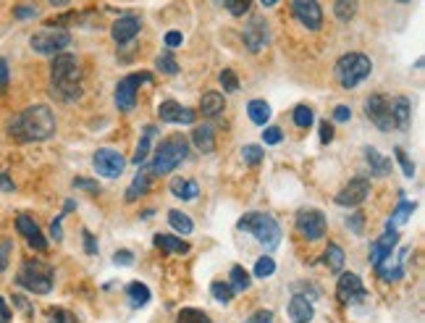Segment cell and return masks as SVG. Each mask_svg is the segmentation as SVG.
I'll use <instances>...</instances> for the list:
<instances>
[{
    "label": "cell",
    "instance_id": "1",
    "mask_svg": "<svg viewBox=\"0 0 425 323\" xmlns=\"http://www.w3.org/2000/svg\"><path fill=\"white\" fill-rule=\"evenodd\" d=\"M8 134L16 142H42L55 134V113L50 105H30L27 111L16 113L8 124Z\"/></svg>",
    "mask_w": 425,
    "mask_h": 323
},
{
    "label": "cell",
    "instance_id": "2",
    "mask_svg": "<svg viewBox=\"0 0 425 323\" xmlns=\"http://www.w3.org/2000/svg\"><path fill=\"white\" fill-rule=\"evenodd\" d=\"M50 84H53V95L63 103L77 100L81 95V66L77 55L69 53H58L53 63H50Z\"/></svg>",
    "mask_w": 425,
    "mask_h": 323
},
{
    "label": "cell",
    "instance_id": "3",
    "mask_svg": "<svg viewBox=\"0 0 425 323\" xmlns=\"http://www.w3.org/2000/svg\"><path fill=\"white\" fill-rule=\"evenodd\" d=\"M187 155H189L187 137L184 134H171V137H166V140L160 142V147L155 150V158H152V163H150L148 169L152 176H163V173L174 171Z\"/></svg>",
    "mask_w": 425,
    "mask_h": 323
},
{
    "label": "cell",
    "instance_id": "4",
    "mask_svg": "<svg viewBox=\"0 0 425 323\" xmlns=\"http://www.w3.org/2000/svg\"><path fill=\"white\" fill-rule=\"evenodd\" d=\"M239 229L249 232L257 242L266 247L268 253H273L281 242V226L270 213H247L239 218Z\"/></svg>",
    "mask_w": 425,
    "mask_h": 323
},
{
    "label": "cell",
    "instance_id": "5",
    "mask_svg": "<svg viewBox=\"0 0 425 323\" xmlns=\"http://www.w3.org/2000/svg\"><path fill=\"white\" fill-rule=\"evenodd\" d=\"M373 71V63L367 58L365 53H346L336 61V79L341 87L352 90L360 81H365Z\"/></svg>",
    "mask_w": 425,
    "mask_h": 323
},
{
    "label": "cell",
    "instance_id": "6",
    "mask_svg": "<svg viewBox=\"0 0 425 323\" xmlns=\"http://www.w3.org/2000/svg\"><path fill=\"white\" fill-rule=\"evenodd\" d=\"M16 284L32 294H50L53 289V268L42 261H24L16 276Z\"/></svg>",
    "mask_w": 425,
    "mask_h": 323
},
{
    "label": "cell",
    "instance_id": "7",
    "mask_svg": "<svg viewBox=\"0 0 425 323\" xmlns=\"http://www.w3.org/2000/svg\"><path fill=\"white\" fill-rule=\"evenodd\" d=\"M30 42L32 51L40 53V55H58V53H63L71 45V34L63 27L50 24V27H42L40 32H34Z\"/></svg>",
    "mask_w": 425,
    "mask_h": 323
},
{
    "label": "cell",
    "instance_id": "8",
    "mask_svg": "<svg viewBox=\"0 0 425 323\" xmlns=\"http://www.w3.org/2000/svg\"><path fill=\"white\" fill-rule=\"evenodd\" d=\"M139 81H152V74L139 71V74H131V77H126V79H121L119 84H116V105H119V111H124V113L134 111Z\"/></svg>",
    "mask_w": 425,
    "mask_h": 323
},
{
    "label": "cell",
    "instance_id": "9",
    "mask_svg": "<svg viewBox=\"0 0 425 323\" xmlns=\"http://www.w3.org/2000/svg\"><path fill=\"white\" fill-rule=\"evenodd\" d=\"M365 116L370 121L376 124L381 131H388L394 126V119H391V100L386 98L384 92H376L365 100Z\"/></svg>",
    "mask_w": 425,
    "mask_h": 323
},
{
    "label": "cell",
    "instance_id": "10",
    "mask_svg": "<svg viewBox=\"0 0 425 323\" xmlns=\"http://www.w3.org/2000/svg\"><path fill=\"white\" fill-rule=\"evenodd\" d=\"M297 232L305 237L307 242H318L326 234V216L315 208H305L297 213Z\"/></svg>",
    "mask_w": 425,
    "mask_h": 323
},
{
    "label": "cell",
    "instance_id": "11",
    "mask_svg": "<svg viewBox=\"0 0 425 323\" xmlns=\"http://www.w3.org/2000/svg\"><path fill=\"white\" fill-rule=\"evenodd\" d=\"M95 169H98L100 176H105V179H119L124 169H126V158L121 155L119 150H113V147H103V150L95 152Z\"/></svg>",
    "mask_w": 425,
    "mask_h": 323
},
{
    "label": "cell",
    "instance_id": "12",
    "mask_svg": "<svg viewBox=\"0 0 425 323\" xmlns=\"http://www.w3.org/2000/svg\"><path fill=\"white\" fill-rule=\"evenodd\" d=\"M336 297L341 305H357L362 303L367 297L365 286H362V282H360V276L352 271H346L339 276V284H336Z\"/></svg>",
    "mask_w": 425,
    "mask_h": 323
},
{
    "label": "cell",
    "instance_id": "13",
    "mask_svg": "<svg viewBox=\"0 0 425 323\" xmlns=\"http://www.w3.org/2000/svg\"><path fill=\"white\" fill-rule=\"evenodd\" d=\"M292 11L297 21H302L307 29L318 32L323 27V11L318 6V0H292Z\"/></svg>",
    "mask_w": 425,
    "mask_h": 323
},
{
    "label": "cell",
    "instance_id": "14",
    "mask_svg": "<svg viewBox=\"0 0 425 323\" xmlns=\"http://www.w3.org/2000/svg\"><path fill=\"white\" fill-rule=\"evenodd\" d=\"M367 195H370V182L362 179V176H357L349 184H344V190L336 195V202L344 205V208H357V205H362L367 200Z\"/></svg>",
    "mask_w": 425,
    "mask_h": 323
},
{
    "label": "cell",
    "instance_id": "15",
    "mask_svg": "<svg viewBox=\"0 0 425 323\" xmlns=\"http://www.w3.org/2000/svg\"><path fill=\"white\" fill-rule=\"evenodd\" d=\"M16 232L27 239V244H30L32 250H37V253H45V250H48V239H45V234L40 232V226H37L34 218L19 216V218H16Z\"/></svg>",
    "mask_w": 425,
    "mask_h": 323
},
{
    "label": "cell",
    "instance_id": "16",
    "mask_svg": "<svg viewBox=\"0 0 425 323\" xmlns=\"http://www.w3.org/2000/svg\"><path fill=\"white\" fill-rule=\"evenodd\" d=\"M244 45H247L249 53H260L268 45V24L260 16H252L244 27Z\"/></svg>",
    "mask_w": 425,
    "mask_h": 323
},
{
    "label": "cell",
    "instance_id": "17",
    "mask_svg": "<svg viewBox=\"0 0 425 323\" xmlns=\"http://www.w3.org/2000/svg\"><path fill=\"white\" fill-rule=\"evenodd\" d=\"M396 244H399V232H394V229H388L384 237H378L376 242L370 244V265L378 268L388 255L394 253Z\"/></svg>",
    "mask_w": 425,
    "mask_h": 323
},
{
    "label": "cell",
    "instance_id": "18",
    "mask_svg": "<svg viewBox=\"0 0 425 323\" xmlns=\"http://www.w3.org/2000/svg\"><path fill=\"white\" fill-rule=\"evenodd\" d=\"M158 116H160V121H166V124H195V119H197L192 108H184V105H178L176 100L160 103Z\"/></svg>",
    "mask_w": 425,
    "mask_h": 323
},
{
    "label": "cell",
    "instance_id": "19",
    "mask_svg": "<svg viewBox=\"0 0 425 323\" xmlns=\"http://www.w3.org/2000/svg\"><path fill=\"white\" fill-rule=\"evenodd\" d=\"M394 253H396L394 263L386 258V261L376 268L378 276H381V282H399V279L405 276V258H407L410 250H394Z\"/></svg>",
    "mask_w": 425,
    "mask_h": 323
},
{
    "label": "cell",
    "instance_id": "20",
    "mask_svg": "<svg viewBox=\"0 0 425 323\" xmlns=\"http://www.w3.org/2000/svg\"><path fill=\"white\" fill-rule=\"evenodd\" d=\"M139 27H142V21H139L137 16H121V19H116L110 34H113V40L119 42V45H124V42L134 40V34L139 32Z\"/></svg>",
    "mask_w": 425,
    "mask_h": 323
},
{
    "label": "cell",
    "instance_id": "21",
    "mask_svg": "<svg viewBox=\"0 0 425 323\" xmlns=\"http://www.w3.org/2000/svg\"><path fill=\"white\" fill-rule=\"evenodd\" d=\"M313 315H315L313 303L307 300L305 294H294V297L289 300V318H292V323H310Z\"/></svg>",
    "mask_w": 425,
    "mask_h": 323
},
{
    "label": "cell",
    "instance_id": "22",
    "mask_svg": "<svg viewBox=\"0 0 425 323\" xmlns=\"http://www.w3.org/2000/svg\"><path fill=\"white\" fill-rule=\"evenodd\" d=\"M410 116H412V103L405 95H399L391 100V119H394L396 129H407L410 126Z\"/></svg>",
    "mask_w": 425,
    "mask_h": 323
},
{
    "label": "cell",
    "instance_id": "23",
    "mask_svg": "<svg viewBox=\"0 0 425 323\" xmlns=\"http://www.w3.org/2000/svg\"><path fill=\"white\" fill-rule=\"evenodd\" d=\"M192 142L200 152H213L216 150V131L210 124H202V126H195L192 131Z\"/></svg>",
    "mask_w": 425,
    "mask_h": 323
},
{
    "label": "cell",
    "instance_id": "24",
    "mask_svg": "<svg viewBox=\"0 0 425 323\" xmlns=\"http://www.w3.org/2000/svg\"><path fill=\"white\" fill-rule=\"evenodd\" d=\"M223 105H226V100H223L221 92H205L202 100H200V111H202L205 119H216V116L223 113Z\"/></svg>",
    "mask_w": 425,
    "mask_h": 323
},
{
    "label": "cell",
    "instance_id": "25",
    "mask_svg": "<svg viewBox=\"0 0 425 323\" xmlns=\"http://www.w3.org/2000/svg\"><path fill=\"white\" fill-rule=\"evenodd\" d=\"M150 176H152V173L148 171V166H139V173L134 176V182H131V187H129V192H126V200H129V202H134L137 197L148 195V190H150Z\"/></svg>",
    "mask_w": 425,
    "mask_h": 323
},
{
    "label": "cell",
    "instance_id": "26",
    "mask_svg": "<svg viewBox=\"0 0 425 323\" xmlns=\"http://www.w3.org/2000/svg\"><path fill=\"white\" fill-rule=\"evenodd\" d=\"M150 286L148 284H142V282H131L126 286V300L131 308H145V305L150 303Z\"/></svg>",
    "mask_w": 425,
    "mask_h": 323
},
{
    "label": "cell",
    "instance_id": "27",
    "mask_svg": "<svg viewBox=\"0 0 425 323\" xmlns=\"http://www.w3.org/2000/svg\"><path fill=\"white\" fill-rule=\"evenodd\" d=\"M155 247H160L163 253H171V255H187L189 253V242L176 239V237H169V234H158V237H155Z\"/></svg>",
    "mask_w": 425,
    "mask_h": 323
},
{
    "label": "cell",
    "instance_id": "28",
    "mask_svg": "<svg viewBox=\"0 0 425 323\" xmlns=\"http://www.w3.org/2000/svg\"><path fill=\"white\" fill-rule=\"evenodd\" d=\"M365 161H367V166H370V171L376 173V176H388V171H391V161L384 158L376 147H365Z\"/></svg>",
    "mask_w": 425,
    "mask_h": 323
},
{
    "label": "cell",
    "instance_id": "29",
    "mask_svg": "<svg viewBox=\"0 0 425 323\" xmlns=\"http://www.w3.org/2000/svg\"><path fill=\"white\" fill-rule=\"evenodd\" d=\"M344 261H346L344 250H341L336 242H328L326 253H323V263L328 265V271L341 273V268H344Z\"/></svg>",
    "mask_w": 425,
    "mask_h": 323
},
{
    "label": "cell",
    "instance_id": "30",
    "mask_svg": "<svg viewBox=\"0 0 425 323\" xmlns=\"http://www.w3.org/2000/svg\"><path fill=\"white\" fill-rule=\"evenodd\" d=\"M155 137H158V129H155V126H145V134H142V142H139L137 152H134V158H131V161L137 163V166H142V163L148 161L150 150H152V140H155Z\"/></svg>",
    "mask_w": 425,
    "mask_h": 323
},
{
    "label": "cell",
    "instance_id": "31",
    "mask_svg": "<svg viewBox=\"0 0 425 323\" xmlns=\"http://www.w3.org/2000/svg\"><path fill=\"white\" fill-rule=\"evenodd\" d=\"M171 192L181 197V200H195L197 197V182H189V179H181V176H174L171 179Z\"/></svg>",
    "mask_w": 425,
    "mask_h": 323
},
{
    "label": "cell",
    "instance_id": "32",
    "mask_svg": "<svg viewBox=\"0 0 425 323\" xmlns=\"http://www.w3.org/2000/svg\"><path fill=\"white\" fill-rule=\"evenodd\" d=\"M247 113L257 126H266V124L270 121V105H268L266 100H252L247 105Z\"/></svg>",
    "mask_w": 425,
    "mask_h": 323
},
{
    "label": "cell",
    "instance_id": "33",
    "mask_svg": "<svg viewBox=\"0 0 425 323\" xmlns=\"http://www.w3.org/2000/svg\"><path fill=\"white\" fill-rule=\"evenodd\" d=\"M231 289H234V294L237 292H247L249 289V273L242 268V265H234L231 268V284H228Z\"/></svg>",
    "mask_w": 425,
    "mask_h": 323
},
{
    "label": "cell",
    "instance_id": "34",
    "mask_svg": "<svg viewBox=\"0 0 425 323\" xmlns=\"http://www.w3.org/2000/svg\"><path fill=\"white\" fill-rule=\"evenodd\" d=\"M169 223H171V229H176V232H181V234H189L192 229H195L192 218H189L187 213H181V211H171L169 213Z\"/></svg>",
    "mask_w": 425,
    "mask_h": 323
},
{
    "label": "cell",
    "instance_id": "35",
    "mask_svg": "<svg viewBox=\"0 0 425 323\" xmlns=\"http://www.w3.org/2000/svg\"><path fill=\"white\" fill-rule=\"evenodd\" d=\"M412 211H415V202H410V200L399 202V205H396V211H394V216H391V221H388V229H394L396 223H407V221H410Z\"/></svg>",
    "mask_w": 425,
    "mask_h": 323
},
{
    "label": "cell",
    "instance_id": "36",
    "mask_svg": "<svg viewBox=\"0 0 425 323\" xmlns=\"http://www.w3.org/2000/svg\"><path fill=\"white\" fill-rule=\"evenodd\" d=\"M334 13L339 21H352L357 16V0H336Z\"/></svg>",
    "mask_w": 425,
    "mask_h": 323
},
{
    "label": "cell",
    "instance_id": "37",
    "mask_svg": "<svg viewBox=\"0 0 425 323\" xmlns=\"http://www.w3.org/2000/svg\"><path fill=\"white\" fill-rule=\"evenodd\" d=\"M176 323H213L208 313L202 310H195V308H184L181 313L176 315Z\"/></svg>",
    "mask_w": 425,
    "mask_h": 323
},
{
    "label": "cell",
    "instance_id": "38",
    "mask_svg": "<svg viewBox=\"0 0 425 323\" xmlns=\"http://www.w3.org/2000/svg\"><path fill=\"white\" fill-rule=\"evenodd\" d=\"M273 271H276V261H273L270 255L257 258V263H255V276H257V279H268V276H273Z\"/></svg>",
    "mask_w": 425,
    "mask_h": 323
},
{
    "label": "cell",
    "instance_id": "39",
    "mask_svg": "<svg viewBox=\"0 0 425 323\" xmlns=\"http://www.w3.org/2000/svg\"><path fill=\"white\" fill-rule=\"evenodd\" d=\"M210 292H213V297H216L218 303H231V300H234V289H231L228 284H223V282L210 284Z\"/></svg>",
    "mask_w": 425,
    "mask_h": 323
},
{
    "label": "cell",
    "instance_id": "40",
    "mask_svg": "<svg viewBox=\"0 0 425 323\" xmlns=\"http://www.w3.org/2000/svg\"><path fill=\"white\" fill-rule=\"evenodd\" d=\"M313 108L310 105H297L294 108V124H297L299 129H307V126H313Z\"/></svg>",
    "mask_w": 425,
    "mask_h": 323
},
{
    "label": "cell",
    "instance_id": "41",
    "mask_svg": "<svg viewBox=\"0 0 425 323\" xmlns=\"http://www.w3.org/2000/svg\"><path fill=\"white\" fill-rule=\"evenodd\" d=\"M155 66H158V71H163V74H178V63H176V58L171 55V53H163V55H158L155 58Z\"/></svg>",
    "mask_w": 425,
    "mask_h": 323
},
{
    "label": "cell",
    "instance_id": "42",
    "mask_svg": "<svg viewBox=\"0 0 425 323\" xmlns=\"http://www.w3.org/2000/svg\"><path fill=\"white\" fill-rule=\"evenodd\" d=\"M242 158H244L249 166H260V161H263V147H257V145H244V147H242Z\"/></svg>",
    "mask_w": 425,
    "mask_h": 323
},
{
    "label": "cell",
    "instance_id": "43",
    "mask_svg": "<svg viewBox=\"0 0 425 323\" xmlns=\"http://www.w3.org/2000/svg\"><path fill=\"white\" fill-rule=\"evenodd\" d=\"M394 155H396V161H399V166H402V171H405L407 179H412V176H415V163L407 158V152L402 150V147H396Z\"/></svg>",
    "mask_w": 425,
    "mask_h": 323
},
{
    "label": "cell",
    "instance_id": "44",
    "mask_svg": "<svg viewBox=\"0 0 425 323\" xmlns=\"http://www.w3.org/2000/svg\"><path fill=\"white\" fill-rule=\"evenodd\" d=\"M249 3H252V0H223V6L228 8L231 16H244L249 11Z\"/></svg>",
    "mask_w": 425,
    "mask_h": 323
},
{
    "label": "cell",
    "instance_id": "45",
    "mask_svg": "<svg viewBox=\"0 0 425 323\" xmlns=\"http://www.w3.org/2000/svg\"><path fill=\"white\" fill-rule=\"evenodd\" d=\"M221 84H223V90H226V92H237L239 90L237 74H234L231 69H223V71H221Z\"/></svg>",
    "mask_w": 425,
    "mask_h": 323
},
{
    "label": "cell",
    "instance_id": "46",
    "mask_svg": "<svg viewBox=\"0 0 425 323\" xmlns=\"http://www.w3.org/2000/svg\"><path fill=\"white\" fill-rule=\"evenodd\" d=\"M50 323H79V321L69 310H50Z\"/></svg>",
    "mask_w": 425,
    "mask_h": 323
},
{
    "label": "cell",
    "instance_id": "47",
    "mask_svg": "<svg viewBox=\"0 0 425 323\" xmlns=\"http://www.w3.org/2000/svg\"><path fill=\"white\" fill-rule=\"evenodd\" d=\"M281 137H284V134H281L278 126H266V131H263V142H266V145H278Z\"/></svg>",
    "mask_w": 425,
    "mask_h": 323
},
{
    "label": "cell",
    "instance_id": "48",
    "mask_svg": "<svg viewBox=\"0 0 425 323\" xmlns=\"http://www.w3.org/2000/svg\"><path fill=\"white\" fill-rule=\"evenodd\" d=\"M11 250H13V242H11V239H3V242H0V271H6L8 258H11Z\"/></svg>",
    "mask_w": 425,
    "mask_h": 323
},
{
    "label": "cell",
    "instance_id": "49",
    "mask_svg": "<svg viewBox=\"0 0 425 323\" xmlns=\"http://www.w3.org/2000/svg\"><path fill=\"white\" fill-rule=\"evenodd\" d=\"M244 323H273V313L270 310H257V313H252Z\"/></svg>",
    "mask_w": 425,
    "mask_h": 323
},
{
    "label": "cell",
    "instance_id": "50",
    "mask_svg": "<svg viewBox=\"0 0 425 323\" xmlns=\"http://www.w3.org/2000/svg\"><path fill=\"white\" fill-rule=\"evenodd\" d=\"M13 16H16L19 21L34 19V16H37V8H32V6H19V8H13Z\"/></svg>",
    "mask_w": 425,
    "mask_h": 323
},
{
    "label": "cell",
    "instance_id": "51",
    "mask_svg": "<svg viewBox=\"0 0 425 323\" xmlns=\"http://www.w3.org/2000/svg\"><path fill=\"white\" fill-rule=\"evenodd\" d=\"M74 187H81V190H87V192H100V184L98 182H92V179H74Z\"/></svg>",
    "mask_w": 425,
    "mask_h": 323
},
{
    "label": "cell",
    "instance_id": "52",
    "mask_svg": "<svg viewBox=\"0 0 425 323\" xmlns=\"http://www.w3.org/2000/svg\"><path fill=\"white\" fill-rule=\"evenodd\" d=\"M113 263H116V265H131V263H134V255L129 253V250H119V253L113 255Z\"/></svg>",
    "mask_w": 425,
    "mask_h": 323
},
{
    "label": "cell",
    "instance_id": "53",
    "mask_svg": "<svg viewBox=\"0 0 425 323\" xmlns=\"http://www.w3.org/2000/svg\"><path fill=\"white\" fill-rule=\"evenodd\" d=\"M81 237H84V250H87V255H98V242H95L92 232H81Z\"/></svg>",
    "mask_w": 425,
    "mask_h": 323
},
{
    "label": "cell",
    "instance_id": "54",
    "mask_svg": "<svg viewBox=\"0 0 425 323\" xmlns=\"http://www.w3.org/2000/svg\"><path fill=\"white\" fill-rule=\"evenodd\" d=\"M331 140H334V124L323 121V124H320V142H323V145H328Z\"/></svg>",
    "mask_w": 425,
    "mask_h": 323
},
{
    "label": "cell",
    "instance_id": "55",
    "mask_svg": "<svg viewBox=\"0 0 425 323\" xmlns=\"http://www.w3.org/2000/svg\"><path fill=\"white\" fill-rule=\"evenodd\" d=\"M181 42H184V34H181V32H169V34H166V45H169V48H181Z\"/></svg>",
    "mask_w": 425,
    "mask_h": 323
},
{
    "label": "cell",
    "instance_id": "56",
    "mask_svg": "<svg viewBox=\"0 0 425 323\" xmlns=\"http://www.w3.org/2000/svg\"><path fill=\"white\" fill-rule=\"evenodd\" d=\"M349 119H352V111L346 105H336L334 108V121H349Z\"/></svg>",
    "mask_w": 425,
    "mask_h": 323
},
{
    "label": "cell",
    "instance_id": "57",
    "mask_svg": "<svg viewBox=\"0 0 425 323\" xmlns=\"http://www.w3.org/2000/svg\"><path fill=\"white\" fill-rule=\"evenodd\" d=\"M346 223H349V229L355 234H362V216H360V213H355L352 218H346Z\"/></svg>",
    "mask_w": 425,
    "mask_h": 323
},
{
    "label": "cell",
    "instance_id": "58",
    "mask_svg": "<svg viewBox=\"0 0 425 323\" xmlns=\"http://www.w3.org/2000/svg\"><path fill=\"white\" fill-rule=\"evenodd\" d=\"M8 87V63L0 58V92Z\"/></svg>",
    "mask_w": 425,
    "mask_h": 323
},
{
    "label": "cell",
    "instance_id": "59",
    "mask_svg": "<svg viewBox=\"0 0 425 323\" xmlns=\"http://www.w3.org/2000/svg\"><path fill=\"white\" fill-rule=\"evenodd\" d=\"M50 237H53L55 242H60V239H63V234H60V218H55V221H53V226H50Z\"/></svg>",
    "mask_w": 425,
    "mask_h": 323
},
{
    "label": "cell",
    "instance_id": "60",
    "mask_svg": "<svg viewBox=\"0 0 425 323\" xmlns=\"http://www.w3.org/2000/svg\"><path fill=\"white\" fill-rule=\"evenodd\" d=\"M0 190H6V192H13V182H11L6 173H0Z\"/></svg>",
    "mask_w": 425,
    "mask_h": 323
},
{
    "label": "cell",
    "instance_id": "61",
    "mask_svg": "<svg viewBox=\"0 0 425 323\" xmlns=\"http://www.w3.org/2000/svg\"><path fill=\"white\" fill-rule=\"evenodd\" d=\"M0 318H3L6 323H8V318H11V310L6 308V303H3V300H0Z\"/></svg>",
    "mask_w": 425,
    "mask_h": 323
},
{
    "label": "cell",
    "instance_id": "62",
    "mask_svg": "<svg viewBox=\"0 0 425 323\" xmlns=\"http://www.w3.org/2000/svg\"><path fill=\"white\" fill-rule=\"evenodd\" d=\"M48 3H50V6H55V8H66L71 0H48Z\"/></svg>",
    "mask_w": 425,
    "mask_h": 323
},
{
    "label": "cell",
    "instance_id": "63",
    "mask_svg": "<svg viewBox=\"0 0 425 323\" xmlns=\"http://www.w3.org/2000/svg\"><path fill=\"white\" fill-rule=\"evenodd\" d=\"M260 3H263V6H266V8H270V6H276L278 0H260Z\"/></svg>",
    "mask_w": 425,
    "mask_h": 323
},
{
    "label": "cell",
    "instance_id": "64",
    "mask_svg": "<svg viewBox=\"0 0 425 323\" xmlns=\"http://www.w3.org/2000/svg\"><path fill=\"white\" fill-rule=\"evenodd\" d=\"M399 3H410V0H399Z\"/></svg>",
    "mask_w": 425,
    "mask_h": 323
}]
</instances>
